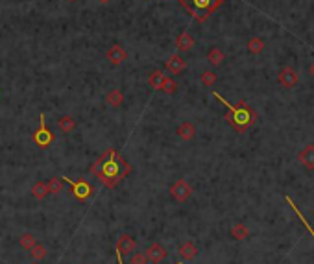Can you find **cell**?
<instances>
[{"mask_svg": "<svg viewBox=\"0 0 314 264\" xmlns=\"http://www.w3.org/2000/svg\"><path fill=\"white\" fill-rule=\"evenodd\" d=\"M89 172L98 177L100 183L107 189H115L129 172H131V166L129 163L117 152V150H107L91 164Z\"/></svg>", "mask_w": 314, "mask_h": 264, "instance_id": "1", "label": "cell"}, {"mask_svg": "<svg viewBox=\"0 0 314 264\" xmlns=\"http://www.w3.org/2000/svg\"><path fill=\"white\" fill-rule=\"evenodd\" d=\"M212 96H214L218 102H222V104L227 107V111H229V113L226 115V119H227V122L231 124V128L237 129L239 133L246 131L251 124H255L257 115L253 113V109L249 107L246 102H240V106H233V104H229V102L226 100L224 96H220L218 92H212Z\"/></svg>", "mask_w": 314, "mask_h": 264, "instance_id": "2", "label": "cell"}, {"mask_svg": "<svg viewBox=\"0 0 314 264\" xmlns=\"http://www.w3.org/2000/svg\"><path fill=\"white\" fill-rule=\"evenodd\" d=\"M179 2L198 22H205L211 13L220 8L224 0H179Z\"/></svg>", "mask_w": 314, "mask_h": 264, "instance_id": "3", "label": "cell"}, {"mask_svg": "<svg viewBox=\"0 0 314 264\" xmlns=\"http://www.w3.org/2000/svg\"><path fill=\"white\" fill-rule=\"evenodd\" d=\"M34 142H35L39 148H48V146L54 142L55 135L50 131V128L46 126V119H45V113H41L39 115V128H37V131L34 133Z\"/></svg>", "mask_w": 314, "mask_h": 264, "instance_id": "4", "label": "cell"}, {"mask_svg": "<svg viewBox=\"0 0 314 264\" xmlns=\"http://www.w3.org/2000/svg\"><path fill=\"white\" fill-rule=\"evenodd\" d=\"M63 181H67L70 187H72L74 198H76V200H80V201L89 200V198L92 196V192H94V187L89 185L85 179H78V181H74V179H70V177H65L63 176Z\"/></svg>", "mask_w": 314, "mask_h": 264, "instance_id": "5", "label": "cell"}, {"mask_svg": "<svg viewBox=\"0 0 314 264\" xmlns=\"http://www.w3.org/2000/svg\"><path fill=\"white\" fill-rule=\"evenodd\" d=\"M170 194H172V198H174L175 201L183 203V201H187L191 196H192V187L189 185L187 179H177V181L170 187Z\"/></svg>", "mask_w": 314, "mask_h": 264, "instance_id": "6", "label": "cell"}, {"mask_svg": "<svg viewBox=\"0 0 314 264\" xmlns=\"http://www.w3.org/2000/svg\"><path fill=\"white\" fill-rule=\"evenodd\" d=\"M277 82L281 83L283 87H286V89H292V87H296L299 83V76H297V72L292 67H285V69H281V72L277 76Z\"/></svg>", "mask_w": 314, "mask_h": 264, "instance_id": "7", "label": "cell"}, {"mask_svg": "<svg viewBox=\"0 0 314 264\" xmlns=\"http://www.w3.org/2000/svg\"><path fill=\"white\" fill-rule=\"evenodd\" d=\"M135 240L129 237V235H120L119 240H117V244H115V249H117V255H131L133 251H135Z\"/></svg>", "mask_w": 314, "mask_h": 264, "instance_id": "8", "label": "cell"}, {"mask_svg": "<svg viewBox=\"0 0 314 264\" xmlns=\"http://www.w3.org/2000/svg\"><path fill=\"white\" fill-rule=\"evenodd\" d=\"M146 257H148V261L150 263H154V264H157V263H163L166 259V249L161 244H157V242H154V244H150V246L146 247Z\"/></svg>", "mask_w": 314, "mask_h": 264, "instance_id": "9", "label": "cell"}, {"mask_svg": "<svg viewBox=\"0 0 314 264\" xmlns=\"http://www.w3.org/2000/svg\"><path fill=\"white\" fill-rule=\"evenodd\" d=\"M165 67L170 74H181L185 70V67H187V61L179 54H172L166 59Z\"/></svg>", "mask_w": 314, "mask_h": 264, "instance_id": "10", "label": "cell"}, {"mask_svg": "<svg viewBox=\"0 0 314 264\" xmlns=\"http://www.w3.org/2000/svg\"><path fill=\"white\" fill-rule=\"evenodd\" d=\"M299 163L305 170H314V144H307L299 152Z\"/></svg>", "mask_w": 314, "mask_h": 264, "instance_id": "11", "label": "cell"}, {"mask_svg": "<svg viewBox=\"0 0 314 264\" xmlns=\"http://www.w3.org/2000/svg\"><path fill=\"white\" fill-rule=\"evenodd\" d=\"M105 57L109 59L111 65H120L126 57H128V54H126V50L122 48V45H113L109 50H107Z\"/></svg>", "mask_w": 314, "mask_h": 264, "instance_id": "12", "label": "cell"}, {"mask_svg": "<svg viewBox=\"0 0 314 264\" xmlns=\"http://www.w3.org/2000/svg\"><path fill=\"white\" fill-rule=\"evenodd\" d=\"M175 133H177V137L181 141H192L194 135H196V128H194V124H191V122H181L175 128Z\"/></svg>", "mask_w": 314, "mask_h": 264, "instance_id": "13", "label": "cell"}, {"mask_svg": "<svg viewBox=\"0 0 314 264\" xmlns=\"http://www.w3.org/2000/svg\"><path fill=\"white\" fill-rule=\"evenodd\" d=\"M177 253H179V257H181L183 261H192V259H196V255H198V247H196L194 242H183V244L179 246V249H177Z\"/></svg>", "mask_w": 314, "mask_h": 264, "instance_id": "14", "label": "cell"}, {"mask_svg": "<svg viewBox=\"0 0 314 264\" xmlns=\"http://www.w3.org/2000/svg\"><path fill=\"white\" fill-rule=\"evenodd\" d=\"M175 46H177L179 52H187L194 46V39L189 35V32H181L175 39Z\"/></svg>", "mask_w": 314, "mask_h": 264, "instance_id": "15", "label": "cell"}, {"mask_svg": "<svg viewBox=\"0 0 314 264\" xmlns=\"http://www.w3.org/2000/svg\"><path fill=\"white\" fill-rule=\"evenodd\" d=\"M168 78L165 72H161V70H154V72L148 76V83H150V87L152 89H156V91H161V87H163V83L165 80Z\"/></svg>", "mask_w": 314, "mask_h": 264, "instance_id": "16", "label": "cell"}, {"mask_svg": "<svg viewBox=\"0 0 314 264\" xmlns=\"http://www.w3.org/2000/svg\"><path fill=\"white\" fill-rule=\"evenodd\" d=\"M105 102L109 104L111 107H119V106H122V102H124V94L119 89H113V91H109L105 94Z\"/></svg>", "mask_w": 314, "mask_h": 264, "instance_id": "17", "label": "cell"}, {"mask_svg": "<svg viewBox=\"0 0 314 264\" xmlns=\"http://www.w3.org/2000/svg\"><path fill=\"white\" fill-rule=\"evenodd\" d=\"M231 237L235 238V240H244V238L249 237V229L242 224V222H239V224H235L233 228H231Z\"/></svg>", "mask_w": 314, "mask_h": 264, "instance_id": "18", "label": "cell"}, {"mask_svg": "<svg viewBox=\"0 0 314 264\" xmlns=\"http://www.w3.org/2000/svg\"><path fill=\"white\" fill-rule=\"evenodd\" d=\"M57 128L61 129L63 133H70L76 128V120L72 117H69V115H65V117H61V119L57 120Z\"/></svg>", "mask_w": 314, "mask_h": 264, "instance_id": "19", "label": "cell"}, {"mask_svg": "<svg viewBox=\"0 0 314 264\" xmlns=\"http://www.w3.org/2000/svg\"><path fill=\"white\" fill-rule=\"evenodd\" d=\"M32 196L35 198V200H45L46 196H48V187H46V183L43 181H37L34 187H32Z\"/></svg>", "mask_w": 314, "mask_h": 264, "instance_id": "20", "label": "cell"}, {"mask_svg": "<svg viewBox=\"0 0 314 264\" xmlns=\"http://www.w3.org/2000/svg\"><path fill=\"white\" fill-rule=\"evenodd\" d=\"M264 41L261 39V37H251L248 41V50L251 54H261L262 50H264Z\"/></svg>", "mask_w": 314, "mask_h": 264, "instance_id": "21", "label": "cell"}, {"mask_svg": "<svg viewBox=\"0 0 314 264\" xmlns=\"http://www.w3.org/2000/svg\"><path fill=\"white\" fill-rule=\"evenodd\" d=\"M207 61L211 65H222V61H224V52H222L220 48H211L209 52H207Z\"/></svg>", "mask_w": 314, "mask_h": 264, "instance_id": "22", "label": "cell"}, {"mask_svg": "<svg viewBox=\"0 0 314 264\" xmlns=\"http://www.w3.org/2000/svg\"><path fill=\"white\" fill-rule=\"evenodd\" d=\"M30 255L34 257V261H43L48 255V249H46L45 244H37L35 242V246L30 249Z\"/></svg>", "mask_w": 314, "mask_h": 264, "instance_id": "23", "label": "cell"}, {"mask_svg": "<svg viewBox=\"0 0 314 264\" xmlns=\"http://www.w3.org/2000/svg\"><path fill=\"white\" fill-rule=\"evenodd\" d=\"M18 244H20V247L22 249H32V247L35 246V237L32 235V233H24V235H20V238H18Z\"/></svg>", "mask_w": 314, "mask_h": 264, "instance_id": "24", "label": "cell"}, {"mask_svg": "<svg viewBox=\"0 0 314 264\" xmlns=\"http://www.w3.org/2000/svg\"><path fill=\"white\" fill-rule=\"evenodd\" d=\"M286 201H288V205H290V207H292V211H294L296 214H297V218L301 220V222H303V226L305 228H307V231H309V233H311V235H313V238H314V229L311 228V224H309V222H307V218H305L303 214H301V212H299V209H297V205H296L294 201L290 200V198H288V196H286Z\"/></svg>", "mask_w": 314, "mask_h": 264, "instance_id": "25", "label": "cell"}, {"mask_svg": "<svg viewBox=\"0 0 314 264\" xmlns=\"http://www.w3.org/2000/svg\"><path fill=\"white\" fill-rule=\"evenodd\" d=\"M46 187H48V194H59L63 191V181L59 177H52V179H48Z\"/></svg>", "mask_w": 314, "mask_h": 264, "instance_id": "26", "label": "cell"}, {"mask_svg": "<svg viewBox=\"0 0 314 264\" xmlns=\"http://www.w3.org/2000/svg\"><path fill=\"white\" fill-rule=\"evenodd\" d=\"M216 80H218V76H216V72H212V70H205L202 74V83L205 87H212L216 83Z\"/></svg>", "mask_w": 314, "mask_h": 264, "instance_id": "27", "label": "cell"}, {"mask_svg": "<svg viewBox=\"0 0 314 264\" xmlns=\"http://www.w3.org/2000/svg\"><path fill=\"white\" fill-rule=\"evenodd\" d=\"M129 264H148L146 253H142V251L131 253V257H129Z\"/></svg>", "mask_w": 314, "mask_h": 264, "instance_id": "28", "label": "cell"}, {"mask_svg": "<svg viewBox=\"0 0 314 264\" xmlns=\"http://www.w3.org/2000/svg\"><path fill=\"white\" fill-rule=\"evenodd\" d=\"M175 89H177V83L172 80V78H166L165 83H163V87H161V91L163 92H168V94H172V92H175Z\"/></svg>", "mask_w": 314, "mask_h": 264, "instance_id": "29", "label": "cell"}, {"mask_svg": "<svg viewBox=\"0 0 314 264\" xmlns=\"http://www.w3.org/2000/svg\"><path fill=\"white\" fill-rule=\"evenodd\" d=\"M309 72L313 74V78H314V61H313V65H311V69H309Z\"/></svg>", "mask_w": 314, "mask_h": 264, "instance_id": "30", "label": "cell"}, {"mask_svg": "<svg viewBox=\"0 0 314 264\" xmlns=\"http://www.w3.org/2000/svg\"><path fill=\"white\" fill-rule=\"evenodd\" d=\"M100 4H107V2H111V0H98Z\"/></svg>", "mask_w": 314, "mask_h": 264, "instance_id": "31", "label": "cell"}, {"mask_svg": "<svg viewBox=\"0 0 314 264\" xmlns=\"http://www.w3.org/2000/svg\"><path fill=\"white\" fill-rule=\"evenodd\" d=\"M69 2H76V0H69Z\"/></svg>", "mask_w": 314, "mask_h": 264, "instance_id": "32", "label": "cell"}, {"mask_svg": "<svg viewBox=\"0 0 314 264\" xmlns=\"http://www.w3.org/2000/svg\"><path fill=\"white\" fill-rule=\"evenodd\" d=\"M32 264H39V263H32Z\"/></svg>", "mask_w": 314, "mask_h": 264, "instance_id": "33", "label": "cell"}]
</instances>
